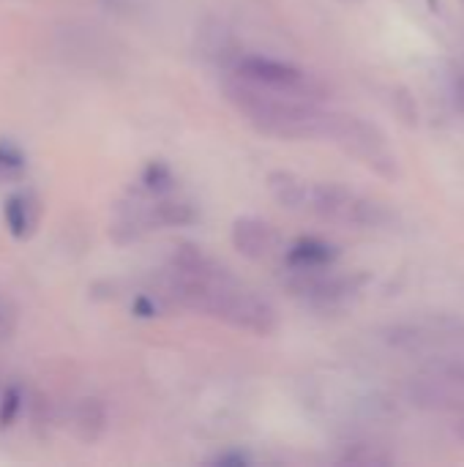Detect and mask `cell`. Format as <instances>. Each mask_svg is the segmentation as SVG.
Segmentation results:
<instances>
[{
    "label": "cell",
    "mask_w": 464,
    "mask_h": 467,
    "mask_svg": "<svg viewBox=\"0 0 464 467\" xmlns=\"http://www.w3.org/2000/svg\"><path fill=\"white\" fill-rule=\"evenodd\" d=\"M167 296L183 309L208 315L254 337H273L279 331L276 306L254 290L243 287L230 271L216 276H183L170 271Z\"/></svg>",
    "instance_id": "obj_1"
},
{
    "label": "cell",
    "mask_w": 464,
    "mask_h": 467,
    "mask_svg": "<svg viewBox=\"0 0 464 467\" xmlns=\"http://www.w3.org/2000/svg\"><path fill=\"white\" fill-rule=\"evenodd\" d=\"M222 93L227 104L254 131L265 137L284 140V142H304V140H320L325 131L328 109H323L317 101L276 93V90L252 85L235 74L222 82Z\"/></svg>",
    "instance_id": "obj_2"
},
{
    "label": "cell",
    "mask_w": 464,
    "mask_h": 467,
    "mask_svg": "<svg viewBox=\"0 0 464 467\" xmlns=\"http://www.w3.org/2000/svg\"><path fill=\"white\" fill-rule=\"evenodd\" d=\"M323 137L339 145L347 156H353L364 167H369L375 175L388 178V181L399 175L397 150L391 148L388 134L377 123L350 115V112H325Z\"/></svg>",
    "instance_id": "obj_3"
},
{
    "label": "cell",
    "mask_w": 464,
    "mask_h": 467,
    "mask_svg": "<svg viewBox=\"0 0 464 467\" xmlns=\"http://www.w3.org/2000/svg\"><path fill=\"white\" fill-rule=\"evenodd\" d=\"M306 211H312L323 222L356 230H380L397 222L394 211L386 202L358 194L342 183H309Z\"/></svg>",
    "instance_id": "obj_4"
},
{
    "label": "cell",
    "mask_w": 464,
    "mask_h": 467,
    "mask_svg": "<svg viewBox=\"0 0 464 467\" xmlns=\"http://www.w3.org/2000/svg\"><path fill=\"white\" fill-rule=\"evenodd\" d=\"M232 74L252 85H260V88H268L276 93H287L295 99H306V101L328 99V85L323 79H317L314 74H309L301 66L287 63V60H276V57H265V55H238L232 63Z\"/></svg>",
    "instance_id": "obj_5"
},
{
    "label": "cell",
    "mask_w": 464,
    "mask_h": 467,
    "mask_svg": "<svg viewBox=\"0 0 464 467\" xmlns=\"http://www.w3.org/2000/svg\"><path fill=\"white\" fill-rule=\"evenodd\" d=\"M366 274H323V271H295L287 282L290 293L312 309H339L347 306L364 287Z\"/></svg>",
    "instance_id": "obj_6"
},
{
    "label": "cell",
    "mask_w": 464,
    "mask_h": 467,
    "mask_svg": "<svg viewBox=\"0 0 464 467\" xmlns=\"http://www.w3.org/2000/svg\"><path fill=\"white\" fill-rule=\"evenodd\" d=\"M230 241L246 260H268L279 249V230L260 216H238L232 222Z\"/></svg>",
    "instance_id": "obj_7"
},
{
    "label": "cell",
    "mask_w": 464,
    "mask_h": 467,
    "mask_svg": "<svg viewBox=\"0 0 464 467\" xmlns=\"http://www.w3.org/2000/svg\"><path fill=\"white\" fill-rule=\"evenodd\" d=\"M3 222L11 238L27 241L41 222V200L33 192H16L3 202Z\"/></svg>",
    "instance_id": "obj_8"
},
{
    "label": "cell",
    "mask_w": 464,
    "mask_h": 467,
    "mask_svg": "<svg viewBox=\"0 0 464 467\" xmlns=\"http://www.w3.org/2000/svg\"><path fill=\"white\" fill-rule=\"evenodd\" d=\"M284 260L293 271H325L339 260V249L323 238H298Z\"/></svg>",
    "instance_id": "obj_9"
},
{
    "label": "cell",
    "mask_w": 464,
    "mask_h": 467,
    "mask_svg": "<svg viewBox=\"0 0 464 467\" xmlns=\"http://www.w3.org/2000/svg\"><path fill=\"white\" fill-rule=\"evenodd\" d=\"M107 424H109L107 405L98 397H85L74 405L71 427H74V435L79 443H85V446L98 443L107 432Z\"/></svg>",
    "instance_id": "obj_10"
},
{
    "label": "cell",
    "mask_w": 464,
    "mask_h": 467,
    "mask_svg": "<svg viewBox=\"0 0 464 467\" xmlns=\"http://www.w3.org/2000/svg\"><path fill=\"white\" fill-rule=\"evenodd\" d=\"M271 197L287 208V211H306V200H309V181H304L298 172H290V170H273L268 172V181H265Z\"/></svg>",
    "instance_id": "obj_11"
},
{
    "label": "cell",
    "mask_w": 464,
    "mask_h": 467,
    "mask_svg": "<svg viewBox=\"0 0 464 467\" xmlns=\"http://www.w3.org/2000/svg\"><path fill=\"white\" fill-rule=\"evenodd\" d=\"M148 216V227H189L197 222V211L191 202L186 200H170V197H156V202H150L145 208Z\"/></svg>",
    "instance_id": "obj_12"
},
{
    "label": "cell",
    "mask_w": 464,
    "mask_h": 467,
    "mask_svg": "<svg viewBox=\"0 0 464 467\" xmlns=\"http://www.w3.org/2000/svg\"><path fill=\"white\" fill-rule=\"evenodd\" d=\"M139 183H142V192L145 194H150V197H167L175 189V175H172V170L164 161H150L142 170Z\"/></svg>",
    "instance_id": "obj_13"
},
{
    "label": "cell",
    "mask_w": 464,
    "mask_h": 467,
    "mask_svg": "<svg viewBox=\"0 0 464 467\" xmlns=\"http://www.w3.org/2000/svg\"><path fill=\"white\" fill-rule=\"evenodd\" d=\"M342 465L353 467H386L394 465V457L380 449V446H369V443H361V446H350L342 457H339Z\"/></svg>",
    "instance_id": "obj_14"
},
{
    "label": "cell",
    "mask_w": 464,
    "mask_h": 467,
    "mask_svg": "<svg viewBox=\"0 0 464 467\" xmlns=\"http://www.w3.org/2000/svg\"><path fill=\"white\" fill-rule=\"evenodd\" d=\"M27 170V159L19 145L11 140H0V183L19 181Z\"/></svg>",
    "instance_id": "obj_15"
},
{
    "label": "cell",
    "mask_w": 464,
    "mask_h": 467,
    "mask_svg": "<svg viewBox=\"0 0 464 467\" xmlns=\"http://www.w3.org/2000/svg\"><path fill=\"white\" fill-rule=\"evenodd\" d=\"M25 410V394L19 386H8L0 394V430H8Z\"/></svg>",
    "instance_id": "obj_16"
},
{
    "label": "cell",
    "mask_w": 464,
    "mask_h": 467,
    "mask_svg": "<svg viewBox=\"0 0 464 467\" xmlns=\"http://www.w3.org/2000/svg\"><path fill=\"white\" fill-rule=\"evenodd\" d=\"M134 315L137 317H156V312H159V306H156V301L153 298H148V296H139L137 301H134Z\"/></svg>",
    "instance_id": "obj_17"
},
{
    "label": "cell",
    "mask_w": 464,
    "mask_h": 467,
    "mask_svg": "<svg viewBox=\"0 0 464 467\" xmlns=\"http://www.w3.org/2000/svg\"><path fill=\"white\" fill-rule=\"evenodd\" d=\"M211 462H213V465H222V467H227V465L243 467V465H249L252 460H249L246 454H241V451H230V454H219V457H213Z\"/></svg>",
    "instance_id": "obj_18"
},
{
    "label": "cell",
    "mask_w": 464,
    "mask_h": 467,
    "mask_svg": "<svg viewBox=\"0 0 464 467\" xmlns=\"http://www.w3.org/2000/svg\"><path fill=\"white\" fill-rule=\"evenodd\" d=\"M454 432H457V438L464 443V419H459V421L454 424Z\"/></svg>",
    "instance_id": "obj_19"
},
{
    "label": "cell",
    "mask_w": 464,
    "mask_h": 467,
    "mask_svg": "<svg viewBox=\"0 0 464 467\" xmlns=\"http://www.w3.org/2000/svg\"><path fill=\"white\" fill-rule=\"evenodd\" d=\"M457 99H459V104L464 107V77L459 79V85H457Z\"/></svg>",
    "instance_id": "obj_20"
}]
</instances>
